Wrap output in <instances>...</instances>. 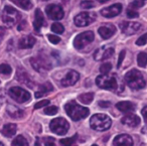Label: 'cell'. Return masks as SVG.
<instances>
[{"instance_id": "cell-1", "label": "cell", "mask_w": 147, "mask_h": 146, "mask_svg": "<svg viewBox=\"0 0 147 146\" xmlns=\"http://www.w3.org/2000/svg\"><path fill=\"white\" fill-rule=\"evenodd\" d=\"M65 110L67 115L69 116V118L74 121H79L81 119H84V118L88 117V115L90 114V110L88 108L82 107L75 101L67 102L65 105Z\"/></svg>"}, {"instance_id": "cell-2", "label": "cell", "mask_w": 147, "mask_h": 146, "mask_svg": "<svg viewBox=\"0 0 147 146\" xmlns=\"http://www.w3.org/2000/svg\"><path fill=\"white\" fill-rule=\"evenodd\" d=\"M125 82L133 90H140L146 86V81L144 77L138 70H131L125 75Z\"/></svg>"}, {"instance_id": "cell-3", "label": "cell", "mask_w": 147, "mask_h": 146, "mask_svg": "<svg viewBox=\"0 0 147 146\" xmlns=\"http://www.w3.org/2000/svg\"><path fill=\"white\" fill-rule=\"evenodd\" d=\"M111 124L110 117L105 114H95L90 119V126L96 131H106L111 127Z\"/></svg>"}, {"instance_id": "cell-4", "label": "cell", "mask_w": 147, "mask_h": 146, "mask_svg": "<svg viewBox=\"0 0 147 146\" xmlns=\"http://www.w3.org/2000/svg\"><path fill=\"white\" fill-rule=\"evenodd\" d=\"M2 21L8 26H13L20 20V13L12 6H5L1 14Z\"/></svg>"}, {"instance_id": "cell-5", "label": "cell", "mask_w": 147, "mask_h": 146, "mask_svg": "<svg viewBox=\"0 0 147 146\" xmlns=\"http://www.w3.org/2000/svg\"><path fill=\"white\" fill-rule=\"evenodd\" d=\"M31 67L38 73H47V71L51 69V62L47 59L45 55H38L30 59Z\"/></svg>"}, {"instance_id": "cell-6", "label": "cell", "mask_w": 147, "mask_h": 146, "mask_svg": "<svg viewBox=\"0 0 147 146\" xmlns=\"http://www.w3.org/2000/svg\"><path fill=\"white\" fill-rule=\"evenodd\" d=\"M96 84L99 88L105 90H116L118 87L117 84V80L113 76H108L107 75H100L97 77L96 79Z\"/></svg>"}, {"instance_id": "cell-7", "label": "cell", "mask_w": 147, "mask_h": 146, "mask_svg": "<svg viewBox=\"0 0 147 146\" xmlns=\"http://www.w3.org/2000/svg\"><path fill=\"white\" fill-rule=\"evenodd\" d=\"M49 128L53 133L57 134V135H65L69 131V124L63 118H55V119L51 121Z\"/></svg>"}, {"instance_id": "cell-8", "label": "cell", "mask_w": 147, "mask_h": 146, "mask_svg": "<svg viewBox=\"0 0 147 146\" xmlns=\"http://www.w3.org/2000/svg\"><path fill=\"white\" fill-rule=\"evenodd\" d=\"M8 94L11 97V99H13L17 103H25L28 102L30 100L31 96L29 94V92L25 91L24 89L20 87H12L8 90Z\"/></svg>"}, {"instance_id": "cell-9", "label": "cell", "mask_w": 147, "mask_h": 146, "mask_svg": "<svg viewBox=\"0 0 147 146\" xmlns=\"http://www.w3.org/2000/svg\"><path fill=\"white\" fill-rule=\"evenodd\" d=\"M94 33L92 31H85L80 33L74 39V47L77 49H83L94 41Z\"/></svg>"}, {"instance_id": "cell-10", "label": "cell", "mask_w": 147, "mask_h": 146, "mask_svg": "<svg viewBox=\"0 0 147 146\" xmlns=\"http://www.w3.org/2000/svg\"><path fill=\"white\" fill-rule=\"evenodd\" d=\"M96 20V15L93 12H82L75 17V24L79 27H84Z\"/></svg>"}, {"instance_id": "cell-11", "label": "cell", "mask_w": 147, "mask_h": 146, "mask_svg": "<svg viewBox=\"0 0 147 146\" xmlns=\"http://www.w3.org/2000/svg\"><path fill=\"white\" fill-rule=\"evenodd\" d=\"M47 15L53 20H61L63 17V10L61 5L57 4H49L45 7Z\"/></svg>"}, {"instance_id": "cell-12", "label": "cell", "mask_w": 147, "mask_h": 146, "mask_svg": "<svg viewBox=\"0 0 147 146\" xmlns=\"http://www.w3.org/2000/svg\"><path fill=\"white\" fill-rule=\"evenodd\" d=\"M79 79H80V75H79L78 72L74 71V70H69L65 73V75L61 79V84L63 87H69V86L75 85L79 81Z\"/></svg>"}, {"instance_id": "cell-13", "label": "cell", "mask_w": 147, "mask_h": 146, "mask_svg": "<svg viewBox=\"0 0 147 146\" xmlns=\"http://www.w3.org/2000/svg\"><path fill=\"white\" fill-rule=\"evenodd\" d=\"M141 25L137 22H133V21H124L120 24V28L125 34L127 35H132L134 33L138 32L140 29Z\"/></svg>"}, {"instance_id": "cell-14", "label": "cell", "mask_w": 147, "mask_h": 146, "mask_svg": "<svg viewBox=\"0 0 147 146\" xmlns=\"http://www.w3.org/2000/svg\"><path fill=\"white\" fill-rule=\"evenodd\" d=\"M121 11H122V4L117 3V4L111 5V6L102 9V10H101V14H102L104 17L111 18V17H114V16L119 15L121 13Z\"/></svg>"}, {"instance_id": "cell-15", "label": "cell", "mask_w": 147, "mask_h": 146, "mask_svg": "<svg viewBox=\"0 0 147 146\" xmlns=\"http://www.w3.org/2000/svg\"><path fill=\"white\" fill-rule=\"evenodd\" d=\"M114 55V49L113 47H101L97 49L94 53V57L96 61H103V59H110Z\"/></svg>"}, {"instance_id": "cell-16", "label": "cell", "mask_w": 147, "mask_h": 146, "mask_svg": "<svg viewBox=\"0 0 147 146\" xmlns=\"http://www.w3.org/2000/svg\"><path fill=\"white\" fill-rule=\"evenodd\" d=\"M114 146H133V139L127 134H121L115 137L113 141Z\"/></svg>"}, {"instance_id": "cell-17", "label": "cell", "mask_w": 147, "mask_h": 146, "mask_svg": "<svg viewBox=\"0 0 147 146\" xmlns=\"http://www.w3.org/2000/svg\"><path fill=\"white\" fill-rule=\"evenodd\" d=\"M99 34L101 35V37L104 39H109L110 37H112L114 35V33L116 32V27L113 24H106L101 26L98 29Z\"/></svg>"}, {"instance_id": "cell-18", "label": "cell", "mask_w": 147, "mask_h": 146, "mask_svg": "<svg viewBox=\"0 0 147 146\" xmlns=\"http://www.w3.org/2000/svg\"><path fill=\"white\" fill-rule=\"evenodd\" d=\"M121 122L122 124L129 126V127H136L140 123V118L135 114H127L121 119Z\"/></svg>"}, {"instance_id": "cell-19", "label": "cell", "mask_w": 147, "mask_h": 146, "mask_svg": "<svg viewBox=\"0 0 147 146\" xmlns=\"http://www.w3.org/2000/svg\"><path fill=\"white\" fill-rule=\"evenodd\" d=\"M16 79L19 83L23 84V85H26L27 87H29V88L33 87L32 81H31L30 78L28 77L26 72L23 71L22 69H18V71H17V73H16Z\"/></svg>"}, {"instance_id": "cell-20", "label": "cell", "mask_w": 147, "mask_h": 146, "mask_svg": "<svg viewBox=\"0 0 147 146\" xmlns=\"http://www.w3.org/2000/svg\"><path fill=\"white\" fill-rule=\"evenodd\" d=\"M35 45V39L32 35H26L19 39L18 47L19 49H30Z\"/></svg>"}, {"instance_id": "cell-21", "label": "cell", "mask_w": 147, "mask_h": 146, "mask_svg": "<svg viewBox=\"0 0 147 146\" xmlns=\"http://www.w3.org/2000/svg\"><path fill=\"white\" fill-rule=\"evenodd\" d=\"M43 23H45V18H43V14L41 12L40 9L37 8L34 13V21H33V27L35 30L38 32L39 29L42 27Z\"/></svg>"}, {"instance_id": "cell-22", "label": "cell", "mask_w": 147, "mask_h": 146, "mask_svg": "<svg viewBox=\"0 0 147 146\" xmlns=\"http://www.w3.org/2000/svg\"><path fill=\"white\" fill-rule=\"evenodd\" d=\"M116 107L119 111L123 112V113H129V112H133L135 110V106L133 103L128 101H122L116 104Z\"/></svg>"}, {"instance_id": "cell-23", "label": "cell", "mask_w": 147, "mask_h": 146, "mask_svg": "<svg viewBox=\"0 0 147 146\" xmlns=\"http://www.w3.org/2000/svg\"><path fill=\"white\" fill-rule=\"evenodd\" d=\"M17 130V126L15 124H6V125L3 126L2 130H1V133L5 136V137H12L13 135H15Z\"/></svg>"}, {"instance_id": "cell-24", "label": "cell", "mask_w": 147, "mask_h": 146, "mask_svg": "<svg viewBox=\"0 0 147 146\" xmlns=\"http://www.w3.org/2000/svg\"><path fill=\"white\" fill-rule=\"evenodd\" d=\"M7 112H8V114L11 117L15 118V119H19V118L23 117V115H24L22 110H20L19 108L15 107V106H13V105H9L8 107H7Z\"/></svg>"}, {"instance_id": "cell-25", "label": "cell", "mask_w": 147, "mask_h": 146, "mask_svg": "<svg viewBox=\"0 0 147 146\" xmlns=\"http://www.w3.org/2000/svg\"><path fill=\"white\" fill-rule=\"evenodd\" d=\"M10 1L16 4L17 6H19L20 8L25 9V10H28L32 7L31 0H10Z\"/></svg>"}, {"instance_id": "cell-26", "label": "cell", "mask_w": 147, "mask_h": 146, "mask_svg": "<svg viewBox=\"0 0 147 146\" xmlns=\"http://www.w3.org/2000/svg\"><path fill=\"white\" fill-rule=\"evenodd\" d=\"M11 146H29V144L22 135H18L14 138V140L11 143Z\"/></svg>"}, {"instance_id": "cell-27", "label": "cell", "mask_w": 147, "mask_h": 146, "mask_svg": "<svg viewBox=\"0 0 147 146\" xmlns=\"http://www.w3.org/2000/svg\"><path fill=\"white\" fill-rule=\"evenodd\" d=\"M93 99H94V94L93 93H85L79 96V100L83 104H86V105L87 104H90L93 101Z\"/></svg>"}, {"instance_id": "cell-28", "label": "cell", "mask_w": 147, "mask_h": 146, "mask_svg": "<svg viewBox=\"0 0 147 146\" xmlns=\"http://www.w3.org/2000/svg\"><path fill=\"white\" fill-rule=\"evenodd\" d=\"M137 64L139 67L145 68L147 65V53H140L137 55Z\"/></svg>"}, {"instance_id": "cell-29", "label": "cell", "mask_w": 147, "mask_h": 146, "mask_svg": "<svg viewBox=\"0 0 147 146\" xmlns=\"http://www.w3.org/2000/svg\"><path fill=\"white\" fill-rule=\"evenodd\" d=\"M77 138H78V135H74L71 137H69V138H65V139H61L59 140V143L61 144L63 146H73L76 142Z\"/></svg>"}, {"instance_id": "cell-30", "label": "cell", "mask_w": 147, "mask_h": 146, "mask_svg": "<svg viewBox=\"0 0 147 146\" xmlns=\"http://www.w3.org/2000/svg\"><path fill=\"white\" fill-rule=\"evenodd\" d=\"M53 90V87L51 83H45L39 87V92L43 94V95H47V93L51 92Z\"/></svg>"}, {"instance_id": "cell-31", "label": "cell", "mask_w": 147, "mask_h": 146, "mask_svg": "<svg viewBox=\"0 0 147 146\" xmlns=\"http://www.w3.org/2000/svg\"><path fill=\"white\" fill-rule=\"evenodd\" d=\"M51 30H53V32L57 33V34H61V33H63V31H65V28H63V24H61V23H59V22H55L51 25Z\"/></svg>"}, {"instance_id": "cell-32", "label": "cell", "mask_w": 147, "mask_h": 146, "mask_svg": "<svg viewBox=\"0 0 147 146\" xmlns=\"http://www.w3.org/2000/svg\"><path fill=\"white\" fill-rule=\"evenodd\" d=\"M11 72H12V69L9 65H6V64H2L0 65V73L3 74V75H10Z\"/></svg>"}, {"instance_id": "cell-33", "label": "cell", "mask_w": 147, "mask_h": 146, "mask_svg": "<svg viewBox=\"0 0 147 146\" xmlns=\"http://www.w3.org/2000/svg\"><path fill=\"white\" fill-rule=\"evenodd\" d=\"M111 69H112V65L110 63H105L100 67V72L103 75H107L111 71Z\"/></svg>"}, {"instance_id": "cell-34", "label": "cell", "mask_w": 147, "mask_h": 146, "mask_svg": "<svg viewBox=\"0 0 147 146\" xmlns=\"http://www.w3.org/2000/svg\"><path fill=\"white\" fill-rule=\"evenodd\" d=\"M57 107H55V106H49V107H47L45 109V113L47 114V115H55V114L57 113Z\"/></svg>"}, {"instance_id": "cell-35", "label": "cell", "mask_w": 147, "mask_h": 146, "mask_svg": "<svg viewBox=\"0 0 147 146\" xmlns=\"http://www.w3.org/2000/svg\"><path fill=\"white\" fill-rule=\"evenodd\" d=\"M95 6V4L92 2V1H89V0H85L81 3V7L83 9H90V8H93Z\"/></svg>"}, {"instance_id": "cell-36", "label": "cell", "mask_w": 147, "mask_h": 146, "mask_svg": "<svg viewBox=\"0 0 147 146\" xmlns=\"http://www.w3.org/2000/svg\"><path fill=\"white\" fill-rule=\"evenodd\" d=\"M146 43H147V33L141 35V36L136 41V45H139V47H141V45H144Z\"/></svg>"}, {"instance_id": "cell-37", "label": "cell", "mask_w": 147, "mask_h": 146, "mask_svg": "<svg viewBox=\"0 0 147 146\" xmlns=\"http://www.w3.org/2000/svg\"><path fill=\"white\" fill-rule=\"evenodd\" d=\"M144 5V2H143V0H135V1H133V2H131L130 4V8H139V7L143 6Z\"/></svg>"}, {"instance_id": "cell-38", "label": "cell", "mask_w": 147, "mask_h": 146, "mask_svg": "<svg viewBox=\"0 0 147 146\" xmlns=\"http://www.w3.org/2000/svg\"><path fill=\"white\" fill-rule=\"evenodd\" d=\"M47 39H49V41H51V43H53V45H57L59 43H61V39L55 34H49L47 35Z\"/></svg>"}, {"instance_id": "cell-39", "label": "cell", "mask_w": 147, "mask_h": 146, "mask_svg": "<svg viewBox=\"0 0 147 146\" xmlns=\"http://www.w3.org/2000/svg\"><path fill=\"white\" fill-rule=\"evenodd\" d=\"M127 16L130 17V18H135V17L139 16V13L137 12L136 10H134L133 8H130V7H129L128 10H127Z\"/></svg>"}, {"instance_id": "cell-40", "label": "cell", "mask_w": 147, "mask_h": 146, "mask_svg": "<svg viewBox=\"0 0 147 146\" xmlns=\"http://www.w3.org/2000/svg\"><path fill=\"white\" fill-rule=\"evenodd\" d=\"M45 141V146H57L55 145V140L53 137H47L43 139Z\"/></svg>"}, {"instance_id": "cell-41", "label": "cell", "mask_w": 147, "mask_h": 146, "mask_svg": "<svg viewBox=\"0 0 147 146\" xmlns=\"http://www.w3.org/2000/svg\"><path fill=\"white\" fill-rule=\"evenodd\" d=\"M49 105V100H42V101L38 102L34 105V109H39L41 107H45V106Z\"/></svg>"}, {"instance_id": "cell-42", "label": "cell", "mask_w": 147, "mask_h": 146, "mask_svg": "<svg viewBox=\"0 0 147 146\" xmlns=\"http://www.w3.org/2000/svg\"><path fill=\"white\" fill-rule=\"evenodd\" d=\"M125 53H126V51H122L120 53V55H119V59H118V65H117V67L120 68L121 67V64H122L123 59H124L125 57Z\"/></svg>"}, {"instance_id": "cell-43", "label": "cell", "mask_w": 147, "mask_h": 146, "mask_svg": "<svg viewBox=\"0 0 147 146\" xmlns=\"http://www.w3.org/2000/svg\"><path fill=\"white\" fill-rule=\"evenodd\" d=\"M98 104H99V106L102 108H108V107H110V105H111V103L108 101H99Z\"/></svg>"}, {"instance_id": "cell-44", "label": "cell", "mask_w": 147, "mask_h": 146, "mask_svg": "<svg viewBox=\"0 0 147 146\" xmlns=\"http://www.w3.org/2000/svg\"><path fill=\"white\" fill-rule=\"evenodd\" d=\"M142 116H143V118H144V120H145V123L147 124V106L142 109Z\"/></svg>"}, {"instance_id": "cell-45", "label": "cell", "mask_w": 147, "mask_h": 146, "mask_svg": "<svg viewBox=\"0 0 147 146\" xmlns=\"http://www.w3.org/2000/svg\"><path fill=\"white\" fill-rule=\"evenodd\" d=\"M24 25H26V22H25V21H22V23H20V24L18 25V27H17L18 30H21V29L24 28Z\"/></svg>"}, {"instance_id": "cell-46", "label": "cell", "mask_w": 147, "mask_h": 146, "mask_svg": "<svg viewBox=\"0 0 147 146\" xmlns=\"http://www.w3.org/2000/svg\"><path fill=\"white\" fill-rule=\"evenodd\" d=\"M4 33H5V28H4V27L0 26V37L3 36V35H4Z\"/></svg>"}, {"instance_id": "cell-47", "label": "cell", "mask_w": 147, "mask_h": 146, "mask_svg": "<svg viewBox=\"0 0 147 146\" xmlns=\"http://www.w3.org/2000/svg\"><path fill=\"white\" fill-rule=\"evenodd\" d=\"M98 1H99L100 3H105V2H107L108 0H98Z\"/></svg>"}, {"instance_id": "cell-48", "label": "cell", "mask_w": 147, "mask_h": 146, "mask_svg": "<svg viewBox=\"0 0 147 146\" xmlns=\"http://www.w3.org/2000/svg\"><path fill=\"white\" fill-rule=\"evenodd\" d=\"M35 146H39V143H38V140H36V143H35Z\"/></svg>"}, {"instance_id": "cell-49", "label": "cell", "mask_w": 147, "mask_h": 146, "mask_svg": "<svg viewBox=\"0 0 147 146\" xmlns=\"http://www.w3.org/2000/svg\"><path fill=\"white\" fill-rule=\"evenodd\" d=\"M0 146H4V145H3V143H2V142H0Z\"/></svg>"}, {"instance_id": "cell-50", "label": "cell", "mask_w": 147, "mask_h": 146, "mask_svg": "<svg viewBox=\"0 0 147 146\" xmlns=\"http://www.w3.org/2000/svg\"><path fill=\"white\" fill-rule=\"evenodd\" d=\"M63 1H65V2H67V1H69V0H63Z\"/></svg>"}, {"instance_id": "cell-51", "label": "cell", "mask_w": 147, "mask_h": 146, "mask_svg": "<svg viewBox=\"0 0 147 146\" xmlns=\"http://www.w3.org/2000/svg\"><path fill=\"white\" fill-rule=\"evenodd\" d=\"M92 146H98V145H96V144H94V145H92Z\"/></svg>"}, {"instance_id": "cell-52", "label": "cell", "mask_w": 147, "mask_h": 146, "mask_svg": "<svg viewBox=\"0 0 147 146\" xmlns=\"http://www.w3.org/2000/svg\"><path fill=\"white\" fill-rule=\"evenodd\" d=\"M42 1H47V0H42Z\"/></svg>"}]
</instances>
